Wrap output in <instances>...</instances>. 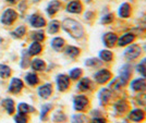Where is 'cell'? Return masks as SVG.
<instances>
[{"mask_svg": "<svg viewBox=\"0 0 146 123\" xmlns=\"http://www.w3.org/2000/svg\"><path fill=\"white\" fill-rule=\"evenodd\" d=\"M62 28L63 31L67 32L68 34L72 38L79 39L84 36V27L82 26V24L80 23L79 21L73 20V19H64L62 22Z\"/></svg>", "mask_w": 146, "mask_h": 123, "instance_id": "obj_1", "label": "cell"}, {"mask_svg": "<svg viewBox=\"0 0 146 123\" xmlns=\"http://www.w3.org/2000/svg\"><path fill=\"white\" fill-rule=\"evenodd\" d=\"M143 48L139 44H131L127 46V48L124 49L123 52V57L125 58V60L128 62L135 61L137 59H140L142 55H143Z\"/></svg>", "mask_w": 146, "mask_h": 123, "instance_id": "obj_2", "label": "cell"}, {"mask_svg": "<svg viewBox=\"0 0 146 123\" xmlns=\"http://www.w3.org/2000/svg\"><path fill=\"white\" fill-rule=\"evenodd\" d=\"M134 73V65L131 62H127L122 65L120 70H119V75L118 79L121 81L122 84L124 86H128L129 82L132 80V76Z\"/></svg>", "mask_w": 146, "mask_h": 123, "instance_id": "obj_3", "label": "cell"}, {"mask_svg": "<svg viewBox=\"0 0 146 123\" xmlns=\"http://www.w3.org/2000/svg\"><path fill=\"white\" fill-rule=\"evenodd\" d=\"M112 77H113V74H112V72L110 71L109 69L102 68L98 69L97 71L95 72L93 81L97 85H106L112 80Z\"/></svg>", "mask_w": 146, "mask_h": 123, "instance_id": "obj_4", "label": "cell"}, {"mask_svg": "<svg viewBox=\"0 0 146 123\" xmlns=\"http://www.w3.org/2000/svg\"><path fill=\"white\" fill-rule=\"evenodd\" d=\"M98 100L102 106L112 105L115 101V93L111 92L108 87H103L98 92Z\"/></svg>", "mask_w": 146, "mask_h": 123, "instance_id": "obj_5", "label": "cell"}, {"mask_svg": "<svg viewBox=\"0 0 146 123\" xmlns=\"http://www.w3.org/2000/svg\"><path fill=\"white\" fill-rule=\"evenodd\" d=\"M73 107H74V110L79 112H85L90 108V99L83 94L76 95L73 98Z\"/></svg>", "mask_w": 146, "mask_h": 123, "instance_id": "obj_6", "label": "cell"}, {"mask_svg": "<svg viewBox=\"0 0 146 123\" xmlns=\"http://www.w3.org/2000/svg\"><path fill=\"white\" fill-rule=\"evenodd\" d=\"M112 107H113V111L116 112V114H118V116H124L131 109L130 102L124 98H120L115 100L113 104H112Z\"/></svg>", "mask_w": 146, "mask_h": 123, "instance_id": "obj_7", "label": "cell"}, {"mask_svg": "<svg viewBox=\"0 0 146 123\" xmlns=\"http://www.w3.org/2000/svg\"><path fill=\"white\" fill-rule=\"evenodd\" d=\"M127 117L132 122L141 123L146 119V112L141 108H134V109H130V111L127 113Z\"/></svg>", "mask_w": 146, "mask_h": 123, "instance_id": "obj_8", "label": "cell"}, {"mask_svg": "<svg viewBox=\"0 0 146 123\" xmlns=\"http://www.w3.org/2000/svg\"><path fill=\"white\" fill-rule=\"evenodd\" d=\"M129 86L134 93H146V79L136 77L129 82Z\"/></svg>", "mask_w": 146, "mask_h": 123, "instance_id": "obj_9", "label": "cell"}, {"mask_svg": "<svg viewBox=\"0 0 146 123\" xmlns=\"http://www.w3.org/2000/svg\"><path fill=\"white\" fill-rule=\"evenodd\" d=\"M118 35L115 32H107L105 33L102 37V40H103L104 46L108 49H111L113 47L117 46V43H118Z\"/></svg>", "mask_w": 146, "mask_h": 123, "instance_id": "obj_10", "label": "cell"}, {"mask_svg": "<svg viewBox=\"0 0 146 123\" xmlns=\"http://www.w3.org/2000/svg\"><path fill=\"white\" fill-rule=\"evenodd\" d=\"M135 39H136V33H134V32H125L120 37H118L117 45L119 47H127L129 45L133 44Z\"/></svg>", "mask_w": 146, "mask_h": 123, "instance_id": "obj_11", "label": "cell"}, {"mask_svg": "<svg viewBox=\"0 0 146 123\" xmlns=\"http://www.w3.org/2000/svg\"><path fill=\"white\" fill-rule=\"evenodd\" d=\"M78 91L82 93H87L91 92L95 88V82L93 80H91L90 77H81L78 83Z\"/></svg>", "mask_w": 146, "mask_h": 123, "instance_id": "obj_12", "label": "cell"}, {"mask_svg": "<svg viewBox=\"0 0 146 123\" xmlns=\"http://www.w3.org/2000/svg\"><path fill=\"white\" fill-rule=\"evenodd\" d=\"M132 13H133V7L128 1L122 2L121 5L119 6V8H118V17L120 19L125 20V19L131 18Z\"/></svg>", "mask_w": 146, "mask_h": 123, "instance_id": "obj_13", "label": "cell"}, {"mask_svg": "<svg viewBox=\"0 0 146 123\" xmlns=\"http://www.w3.org/2000/svg\"><path fill=\"white\" fill-rule=\"evenodd\" d=\"M71 84V80L69 75L66 74H59L57 76V87L59 92H67Z\"/></svg>", "mask_w": 146, "mask_h": 123, "instance_id": "obj_14", "label": "cell"}, {"mask_svg": "<svg viewBox=\"0 0 146 123\" xmlns=\"http://www.w3.org/2000/svg\"><path fill=\"white\" fill-rule=\"evenodd\" d=\"M67 11L69 13H73V14H80V13H82L83 11V3H82V1H80V0H71L69 3L67 5Z\"/></svg>", "mask_w": 146, "mask_h": 123, "instance_id": "obj_15", "label": "cell"}, {"mask_svg": "<svg viewBox=\"0 0 146 123\" xmlns=\"http://www.w3.org/2000/svg\"><path fill=\"white\" fill-rule=\"evenodd\" d=\"M17 18H18V14H17V12H15L14 10H12V9H7L6 11H5V13L2 14L1 22H2L3 24L10 25L15 21Z\"/></svg>", "mask_w": 146, "mask_h": 123, "instance_id": "obj_16", "label": "cell"}, {"mask_svg": "<svg viewBox=\"0 0 146 123\" xmlns=\"http://www.w3.org/2000/svg\"><path fill=\"white\" fill-rule=\"evenodd\" d=\"M98 58L100 59V61L103 63H110V62L113 61L115 55L110 49L105 48V49H102L98 52Z\"/></svg>", "mask_w": 146, "mask_h": 123, "instance_id": "obj_17", "label": "cell"}, {"mask_svg": "<svg viewBox=\"0 0 146 123\" xmlns=\"http://www.w3.org/2000/svg\"><path fill=\"white\" fill-rule=\"evenodd\" d=\"M61 7H62V5H61V2L59 0H52V1H50L48 3L46 11L48 13V15L52 17V15H55L56 13L60 10Z\"/></svg>", "mask_w": 146, "mask_h": 123, "instance_id": "obj_18", "label": "cell"}, {"mask_svg": "<svg viewBox=\"0 0 146 123\" xmlns=\"http://www.w3.org/2000/svg\"><path fill=\"white\" fill-rule=\"evenodd\" d=\"M30 23L32 26L39 28V27H44L46 25V21H45V19L42 15H39V14H33V15H31L30 18Z\"/></svg>", "mask_w": 146, "mask_h": 123, "instance_id": "obj_19", "label": "cell"}, {"mask_svg": "<svg viewBox=\"0 0 146 123\" xmlns=\"http://www.w3.org/2000/svg\"><path fill=\"white\" fill-rule=\"evenodd\" d=\"M134 70L136 71V73L139 74L141 77L146 79V57L141 59L140 62L135 65Z\"/></svg>", "mask_w": 146, "mask_h": 123, "instance_id": "obj_20", "label": "cell"}, {"mask_svg": "<svg viewBox=\"0 0 146 123\" xmlns=\"http://www.w3.org/2000/svg\"><path fill=\"white\" fill-rule=\"evenodd\" d=\"M38 94H39V96L44 99H47L50 97V95L52 94V86H51V84H45L43 86L39 87V89H38Z\"/></svg>", "mask_w": 146, "mask_h": 123, "instance_id": "obj_21", "label": "cell"}, {"mask_svg": "<svg viewBox=\"0 0 146 123\" xmlns=\"http://www.w3.org/2000/svg\"><path fill=\"white\" fill-rule=\"evenodd\" d=\"M22 88H23V83H22V81L19 80V79H12L11 84H10V86H9V92L13 93V94H18Z\"/></svg>", "mask_w": 146, "mask_h": 123, "instance_id": "obj_22", "label": "cell"}, {"mask_svg": "<svg viewBox=\"0 0 146 123\" xmlns=\"http://www.w3.org/2000/svg\"><path fill=\"white\" fill-rule=\"evenodd\" d=\"M85 65L91 69H99L103 65V62L99 58H88L85 60Z\"/></svg>", "mask_w": 146, "mask_h": 123, "instance_id": "obj_23", "label": "cell"}, {"mask_svg": "<svg viewBox=\"0 0 146 123\" xmlns=\"http://www.w3.org/2000/svg\"><path fill=\"white\" fill-rule=\"evenodd\" d=\"M64 52H66V55L68 57H70L72 59H75V58H78L81 55V49L78 48V47H75V46H68L66 50H64Z\"/></svg>", "mask_w": 146, "mask_h": 123, "instance_id": "obj_24", "label": "cell"}, {"mask_svg": "<svg viewBox=\"0 0 146 123\" xmlns=\"http://www.w3.org/2000/svg\"><path fill=\"white\" fill-rule=\"evenodd\" d=\"M64 45H66V40L63 38H61V37H55L52 39V42H51V47L56 51H61V50L63 49Z\"/></svg>", "mask_w": 146, "mask_h": 123, "instance_id": "obj_25", "label": "cell"}, {"mask_svg": "<svg viewBox=\"0 0 146 123\" xmlns=\"http://www.w3.org/2000/svg\"><path fill=\"white\" fill-rule=\"evenodd\" d=\"M115 20H116V15H115V13L108 12V13H106V14H104L103 17L100 18V24L110 25L115 22Z\"/></svg>", "mask_w": 146, "mask_h": 123, "instance_id": "obj_26", "label": "cell"}, {"mask_svg": "<svg viewBox=\"0 0 146 123\" xmlns=\"http://www.w3.org/2000/svg\"><path fill=\"white\" fill-rule=\"evenodd\" d=\"M42 50H43V47H42V45L39 44V42H34V43L30 46L27 52H29L30 56H36V55H38V54H40Z\"/></svg>", "mask_w": 146, "mask_h": 123, "instance_id": "obj_27", "label": "cell"}, {"mask_svg": "<svg viewBox=\"0 0 146 123\" xmlns=\"http://www.w3.org/2000/svg\"><path fill=\"white\" fill-rule=\"evenodd\" d=\"M134 102L140 107L146 106V93H136L134 96Z\"/></svg>", "mask_w": 146, "mask_h": 123, "instance_id": "obj_28", "label": "cell"}, {"mask_svg": "<svg viewBox=\"0 0 146 123\" xmlns=\"http://www.w3.org/2000/svg\"><path fill=\"white\" fill-rule=\"evenodd\" d=\"M83 75V70L80 68H74L69 72V77L71 81H79Z\"/></svg>", "mask_w": 146, "mask_h": 123, "instance_id": "obj_29", "label": "cell"}, {"mask_svg": "<svg viewBox=\"0 0 146 123\" xmlns=\"http://www.w3.org/2000/svg\"><path fill=\"white\" fill-rule=\"evenodd\" d=\"M60 26H61V24H60V22H59V21H57V20H52L51 22H49L47 31H48L49 34H56V33H58V32H59Z\"/></svg>", "mask_w": 146, "mask_h": 123, "instance_id": "obj_30", "label": "cell"}, {"mask_svg": "<svg viewBox=\"0 0 146 123\" xmlns=\"http://www.w3.org/2000/svg\"><path fill=\"white\" fill-rule=\"evenodd\" d=\"M32 68L35 71H44L46 68V63L40 59H34L32 61Z\"/></svg>", "mask_w": 146, "mask_h": 123, "instance_id": "obj_31", "label": "cell"}, {"mask_svg": "<svg viewBox=\"0 0 146 123\" xmlns=\"http://www.w3.org/2000/svg\"><path fill=\"white\" fill-rule=\"evenodd\" d=\"M2 106L5 107V109L9 114H12L14 112V102H13L12 99H5L2 101Z\"/></svg>", "mask_w": 146, "mask_h": 123, "instance_id": "obj_32", "label": "cell"}, {"mask_svg": "<svg viewBox=\"0 0 146 123\" xmlns=\"http://www.w3.org/2000/svg\"><path fill=\"white\" fill-rule=\"evenodd\" d=\"M19 112L20 113H24V114L25 113H30V112H35V108L27 105V104L22 102V104L19 105Z\"/></svg>", "mask_w": 146, "mask_h": 123, "instance_id": "obj_33", "label": "cell"}, {"mask_svg": "<svg viewBox=\"0 0 146 123\" xmlns=\"http://www.w3.org/2000/svg\"><path fill=\"white\" fill-rule=\"evenodd\" d=\"M52 120H54V122H56V123L64 122V121L67 120V117H66V114H64L63 112H61V111H56L55 113H54V116H52Z\"/></svg>", "mask_w": 146, "mask_h": 123, "instance_id": "obj_34", "label": "cell"}, {"mask_svg": "<svg viewBox=\"0 0 146 123\" xmlns=\"http://www.w3.org/2000/svg\"><path fill=\"white\" fill-rule=\"evenodd\" d=\"M25 81L27 82V84L33 86V85H36L39 80H38V76L35 73H29L25 76Z\"/></svg>", "mask_w": 146, "mask_h": 123, "instance_id": "obj_35", "label": "cell"}, {"mask_svg": "<svg viewBox=\"0 0 146 123\" xmlns=\"http://www.w3.org/2000/svg\"><path fill=\"white\" fill-rule=\"evenodd\" d=\"M72 121L74 123H85L87 121V118L83 112L82 113H76L72 117Z\"/></svg>", "mask_w": 146, "mask_h": 123, "instance_id": "obj_36", "label": "cell"}, {"mask_svg": "<svg viewBox=\"0 0 146 123\" xmlns=\"http://www.w3.org/2000/svg\"><path fill=\"white\" fill-rule=\"evenodd\" d=\"M11 73V70L9 67H7L5 64H0V76L2 79H7L9 77V75Z\"/></svg>", "mask_w": 146, "mask_h": 123, "instance_id": "obj_37", "label": "cell"}, {"mask_svg": "<svg viewBox=\"0 0 146 123\" xmlns=\"http://www.w3.org/2000/svg\"><path fill=\"white\" fill-rule=\"evenodd\" d=\"M32 38L34 39V42H43L45 39V35L43 32H35L32 34Z\"/></svg>", "mask_w": 146, "mask_h": 123, "instance_id": "obj_38", "label": "cell"}, {"mask_svg": "<svg viewBox=\"0 0 146 123\" xmlns=\"http://www.w3.org/2000/svg\"><path fill=\"white\" fill-rule=\"evenodd\" d=\"M51 109H52V106L50 105V104L44 105L43 107H42V114H40V118H42V119H45L46 116H47V113H48Z\"/></svg>", "mask_w": 146, "mask_h": 123, "instance_id": "obj_39", "label": "cell"}, {"mask_svg": "<svg viewBox=\"0 0 146 123\" xmlns=\"http://www.w3.org/2000/svg\"><path fill=\"white\" fill-rule=\"evenodd\" d=\"M90 123H108V120L104 117V116H99V117L92 118Z\"/></svg>", "mask_w": 146, "mask_h": 123, "instance_id": "obj_40", "label": "cell"}, {"mask_svg": "<svg viewBox=\"0 0 146 123\" xmlns=\"http://www.w3.org/2000/svg\"><path fill=\"white\" fill-rule=\"evenodd\" d=\"M25 32H26L25 26H20L19 28H17V31L13 32L12 35L14 37H22L23 35H25Z\"/></svg>", "mask_w": 146, "mask_h": 123, "instance_id": "obj_41", "label": "cell"}, {"mask_svg": "<svg viewBox=\"0 0 146 123\" xmlns=\"http://www.w3.org/2000/svg\"><path fill=\"white\" fill-rule=\"evenodd\" d=\"M137 28L142 32L146 31V15H144V17H142V18L140 19L139 25H137Z\"/></svg>", "mask_w": 146, "mask_h": 123, "instance_id": "obj_42", "label": "cell"}, {"mask_svg": "<svg viewBox=\"0 0 146 123\" xmlns=\"http://www.w3.org/2000/svg\"><path fill=\"white\" fill-rule=\"evenodd\" d=\"M15 121L17 123H27V117L25 116L24 113H19L15 116Z\"/></svg>", "mask_w": 146, "mask_h": 123, "instance_id": "obj_43", "label": "cell"}, {"mask_svg": "<svg viewBox=\"0 0 146 123\" xmlns=\"http://www.w3.org/2000/svg\"><path fill=\"white\" fill-rule=\"evenodd\" d=\"M84 18L87 22H92V21H94L95 18H96V12L95 11H87L85 13V15H84Z\"/></svg>", "mask_w": 146, "mask_h": 123, "instance_id": "obj_44", "label": "cell"}, {"mask_svg": "<svg viewBox=\"0 0 146 123\" xmlns=\"http://www.w3.org/2000/svg\"><path fill=\"white\" fill-rule=\"evenodd\" d=\"M29 56L30 55H26V54H23V58H22V63H21V67L22 68H27L29 64H30V61H29Z\"/></svg>", "mask_w": 146, "mask_h": 123, "instance_id": "obj_45", "label": "cell"}, {"mask_svg": "<svg viewBox=\"0 0 146 123\" xmlns=\"http://www.w3.org/2000/svg\"><path fill=\"white\" fill-rule=\"evenodd\" d=\"M8 1H9V2H11V3H14L17 0H8Z\"/></svg>", "mask_w": 146, "mask_h": 123, "instance_id": "obj_46", "label": "cell"}, {"mask_svg": "<svg viewBox=\"0 0 146 123\" xmlns=\"http://www.w3.org/2000/svg\"><path fill=\"white\" fill-rule=\"evenodd\" d=\"M86 1H93V0H86Z\"/></svg>", "mask_w": 146, "mask_h": 123, "instance_id": "obj_47", "label": "cell"}, {"mask_svg": "<svg viewBox=\"0 0 146 123\" xmlns=\"http://www.w3.org/2000/svg\"><path fill=\"white\" fill-rule=\"evenodd\" d=\"M133 1H135V0H133Z\"/></svg>", "mask_w": 146, "mask_h": 123, "instance_id": "obj_48", "label": "cell"}]
</instances>
